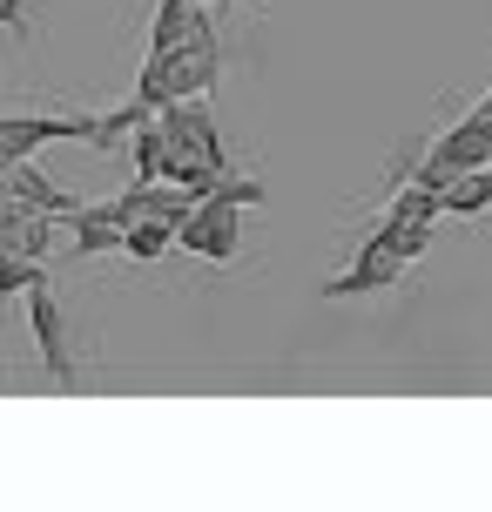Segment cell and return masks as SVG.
<instances>
[{
    "label": "cell",
    "instance_id": "obj_2",
    "mask_svg": "<svg viewBox=\"0 0 492 512\" xmlns=\"http://www.w3.org/2000/svg\"><path fill=\"white\" fill-rule=\"evenodd\" d=\"M135 176L142 182H182V189H203V196L230 176L223 142H216L203 108H189V102L156 108L142 122V135H135Z\"/></svg>",
    "mask_w": 492,
    "mask_h": 512
},
{
    "label": "cell",
    "instance_id": "obj_1",
    "mask_svg": "<svg viewBox=\"0 0 492 512\" xmlns=\"http://www.w3.org/2000/svg\"><path fill=\"white\" fill-rule=\"evenodd\" d=\"M209 88H216V34H209V21L196 14V0H162L135 102L156 115V108H169V102H196Z\"/></svg>",
    "mask_w": 492,
    "mask_h": 512
},
{
    "label": "cell",
    "instance_id": "obj_6",
    "mask_svg": "<svg viewBox=\"0 0 492 512\" xmlns=\"http://www.w3.org/2000/svg\"><path fill=\"white\" fill-rule=\"evenodd\" d=\"M48 236H54V216H48V209L21 203V196H7V203H0V243H7V250L48 256Z\"/></svg>",
    "mask_w": 492,
    "mask_h": 512
},
{
    "label": "cell",
    "instance_id": "obj_9",
    "mask_svg": "<svg viewBox=\"0 0 492 512\" xmlns=\"http://www.w3.org/2000/svg\"><path fill=\"white\" fill-rule=\"evenodd\" d=\"M445 209H452V216H479V209H492V162H479L472 176L452 182V189H445Z\"/></svg>",
    "mask_w": 492,
    "mask_h": 512
},
{
    "label": "cell",
    "instance_id": "obj_10",
    "mask_svg": "<svg viewBox=\"0 0 492 512\" xmlns=\"http://www.w3.org/2000/svg\"><path fill=\"white\" fill-rule=\"evenodd\" d=\"M169 243H176V223H169V216H142V223H129V236H122L129 256H162Z\"/></svg>",
    "mask_w": 492,
    "mask_h": 512
},
{
    "label": "cell",
    "instance_id": "obj_8",
    "mask_svg": "<svg viewBox=\"0 0 492 512\" xmlns=\"http://www.w3.org/2000/svg\"><path fill=\"white\" fill-rule=\"evenodd\" d=\"M0 176H7V196H21V203L48 209V216H81L75 196H68V189H54V182L41 176V169H27V162H7Z\"/></svg>",
    "mask_w": 492,
    "mask_h": 512
},
{
    "label": "cell",
    "instance_id": "obj_5",
    "mask_svg": "<svg viewBox=\"0 0 492 512\" xmlns=\"http://www.w3.org/2000/svg\"><path fill=\"white\" fill-rule=\"evenodd\" d=\"M41 142H95V122L88 115H7L0 122V169L27 162Z\"/></svg>",
    "mask_w": 492,
    "mask_h": 512
},
{
    "label": "cell",
    "instance_id": "obj_3",
    "mask_svg": "<svg viewBox=\"0 0 492 512\" xmlns=\"http://www.w3.org/2000/svg\"><path fill=\"white\" fill-rule=\"evenodd\" d=\"M250 203H263V182L223 176V182L203 196V203L182 216L176 243H182V250H196V256H209V263H230V256H236V223H243L236 209H250Z\"/></svg>",
    "mask_w": 492,
    "mask_h": 512
},
{
    "label": "cell",
    "instance_id": "obj_4",
    "mask_svg": "<svg viewBox=\"0 0 492 512\" xmlns=\"http://www.w3.org/2000/svg\"><path fill=\"white\" fill-rule=\"evenodd\" d=\"M479 162H492V108H479V115H466L452 135H439V142L425 149V162H418V182L452 189V182L472 176Z\"/></svg>",
    "mask_w": 492,
    "mask_h": 512
},
{
    "label": "cell",
    "instance_id": "obj_12",
    "mask_svg": "<svg viewBox=\"0 0 492 512\" xmlns=\"http://www.w3.org/2000/svg\"><path fill=\"white\" fill-rule=\"evenodd\" d=\"M0 21H7V27L21 21V0H0Z\"/></svg>",
    "mask_w": 492,
    "mask_h": 512
},
{
    "label": "cell",
    "instance_id": "obj_13",
    "mask_svg": "<svg viewBox=\"0 0 492 512\" xmlns=\"http://www.w3.org/2000/svg\"><path fill=\"white\" fill-rule=\"evenodd\" d=\"M486 108H492V95H486Z\"/></svg>",
    "mask_w": 492,
    "mask_h": 512
},
{
    "label": "cell",
    "instance_id": "obj_11",
    "mask_svg": "<svg viewBox=\"0 0 492 512\" xmlns=\"http://www.w3.org/2000/svg\"><path fill=\"white\" fill-rule=\"evenodd\" d=\"M34 283H41V256L0 243V290H34Z\"/></svg>",
    "mask_w": 492,
    "mask_h": 512
},
{
    "label": "cell",
    "instance_id": "obj_7",
    "mask_svg": "<svg viewBox=\"0 0 492 512\" xmlns=\"http://www.w3.org/2000/svg\"><path fill=\"white\" fill-rule=\"evenodd\" d=\"M27 297H34V337H41V358H48V371H54L61 384H75V358H68V337H61V310H54L48 283H34Z\"/></svg>",
    "mask_w": 492,
    "mask_h": 512
}]
</instances>
